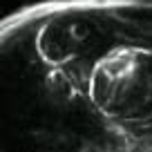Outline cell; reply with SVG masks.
I'll list each match as a JSON object with an SVG mask.
<instances>
[{
    "instance_id": "1",
    "label": "cell",
    "mask_w": 152,
    "mask_h": 152,
    "mask_svg": "<svg viewBox=\"0 0 152 152\" xmlns=\"http://www.w3.org/2000/svg\"><path fill=\"white\" fill-rule=\"evenodd\" d=\"M114 0L40 2L0 20V152H123L132 49Z\"/></svg>"
}]
</instances>
